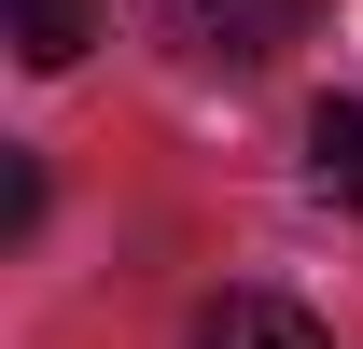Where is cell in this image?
I'll use <instances>...</instances> for the list:
<instances>
[{
    "label": "cell",
    "mask_w": 363,
    "mask_h": 349,
    "mask_svg": "<svg viewBox=\"0 0 363 349\" xmlns=\"http://www.w3.org/2000/svg\"><path fill=\"white\" fill-rule=\"evenodd\" d=\"M140 28L182 70H266V56L308 43V0H140Z\"/></svg>",
    "instance_id": "1"
},
{
    "label": "cell",
    "mask_w": 363,
    "mask_h": 349,
    "mask_svg": "<svg viewBox=\"0 0 363 349\" xmlns=\"http://www.w3.org/2000/svg\"><path fill=\"white\" fill-rule=\"evenodd\" d=\"M196 349H335V336H321L294 294H224L210 321H196Z\"/></svg>",
    "instance_id": "2"
},
{
    "label": "cell",
    "mask_w": 363,
    "mask_h": 349,
    "mask_svg": "<svg viewBox=\"0 0 363 349\" xmlns=\"http://www.w3.org/2000/svg\"><path fill=\"white\" fill-rule=\"evenodd\" d=\"M84 43H98V0H14V56L28 70H70Z\"/></svg>",
    "instance_id": "4"
},
{
    "label": "cell",
    "mask_w": 363,
    "mask_h": 349,
    "mask_svg": "<svg viewBox=\"0 0 363 349\" xmlns=\"http://www.w3.org/2000/svg\"><path fill=\"white\" fill-rule=\"evenodd\" d=\"M308 182L335 196V210H363V98H321L308 112Z\"/></svg>",
    "instance_id": "3"
}]
</instances>
